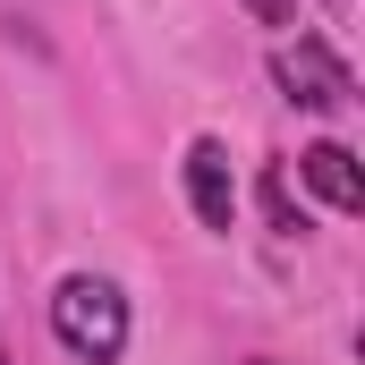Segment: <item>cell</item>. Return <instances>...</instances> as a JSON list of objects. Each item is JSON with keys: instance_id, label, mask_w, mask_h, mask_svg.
Masks as SVG:
<instances>
[{"instance_id": "cell-3", "label": "cell", "mask_w": 365, "mask_h": 365, "mask_svg": "<svg viewBox=\"0 0 365 365\" xmlns=\"http://www.w3.org/2000/svg\"><path fill=\"white\" fill-rule=\"evenodd\" d=\"M187 204H195V221L204 230H238V179H230V153L212 145V136H195L187 145Z\"/></svg>"}, {"instance_id": "cell-7", "label": "cell", "mask_w": 365, "mask_h": 365, "mask_svg": "<svg viewBox=\"0 0 365 365\" xmlns=\"http://www.w3.org/2000/svg\"><path fill=\"white\" fill-rule=\"evenodd\" d=\"M0 365H9V349H0Z\"/></svg>"}, {"instance_id": "cell-1", "label": "cell", "mask_w": 365, "mask_h": 365, "mask_svg": "<svg viewBox=\"0 0 365 365\" xmlns=\"http://www.w3.org/2000/svg\"><path fill=\"white\" fill-rule=\"evenodd\" d=\"M51 331H60V349L86 365H110L128 349V297H119V280L102 272H68L51 289Z\"/></svg>"}, {"instance_id": "cell-6", "label": "cell", "mask_w": 365, "mask_h": 365, "mask_svg": "<svg viewBox=\"0 0 365 365\" xmlns=\"http://www.w3.org/2000/svg\"><path fill=\"white\" fill-rule=\"evenodd\" d=\"M255 26H297V0H247Z\"/></svg>"}, {"instance_id": "cell-2", "label": "cell", "mask_w": 365, "mask_h": 365, "mask_svg": "<svg viewBox=\"0 0 365 365\" xmlns=\"http://www.w3.org/2000/svg\"><path fill=\"white\" fill-rule=\"evenodd\" d=\"M272 86L289 93V102H306V110H349V102H357L349 60H340L323 34H297V43H280V51H272Z\"/></svg>"}, {"instance_id": "cell-4", "label": "cell", "mask_w": 365, "mask_h": 365, "mask_svg": "<svg viewBox=\"0 0 365 365\" xmlns=\"http://www.w3.org/2000/svg\"><path fill=\"white\" fill-rule=\"evenodd\" d=\"M297 179L314 187L331 212H365V170H357L349 145H306V153H297Z\"/></svg>"}, {"instance_id": "cell-8", "label": "cell", "mask_w": 365, "mask_h": 365, "mask_svg": "<svg viewBox=\"0 0 365 365\" xmlns=\"http://www.w3.org/2000/svg\"><path fill=\"white\" fill-rule=\"evenodd\" d=\"M255 365H272V357H255Z\"/></svg>"}, {"instance_id": "cell-5", "label": "cell", "mask_w": 365, "mask_h": 365, "mask_svg": "<svg viewBox=\"0 0 365 365\" xmlns=\"http://www.w3.org/2000/svg\"><path fill=\"white\" fill-rule=\"evenodd\" d=\"M264 212H272V230H280V238H297V230H306V212L289 204V170H272V179H264Z\"/></svg>"}, {"instance_id": "cell-9", "label": "cell", "mask_w": 365, "mask_h": 365, "mask_svg": "<svg viewBox=\"0 0 365 365\" xmlns=\"http://www.w3.org/2000/svg\"><path fill=\"white\" fill-rule=\"evenodd\" d=\"M331 9H340V0H331Z\"/></svg>"}]
</instances>
